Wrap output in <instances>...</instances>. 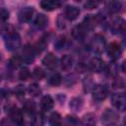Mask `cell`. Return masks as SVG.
<instances>
[{
    "instance_id": "6da1fadb",
    "label": "cell",
    "mask_w": 126,
    "mask_h": 126,
    "mask_svg": "<svg viewBox=\"0 0 126 126\" xmlns=\"http://www.w3.org/2000/svg\"><path fill=\"white\" fill-rule=\"evenodd\" d=\"M6 39H5V44L8 50H15L20 47L21 45V37L19 33L16 32H11L8 34H6Z\"/></svg>"
},
{
    "instance_id": "7a4b0ae2",
    "label": "cell",
    "mask_w": 126,
    "mask_h": 126,
    "mask_svg": "<svg viewBox=\"0 0 126 126\" xmlns=\"http://www.w3.org/2000/svg\"><path fill=\"white\" fill-rule=\"evenodd\" d=\"M119 120V115L116 111L112 109H105L101 114V123L104 126H112L116 124Z\"/></svg>"
},
{
    "instance_id": "3957f363",
    "label": "cell",
    "mask_w": 126,
    "mask_h": 126,
    "mask_svg": "<svg viewBox=\"0 0 126 126\" xmlns=\"http://www.w3.org/2000/svg\"><path fill=\"white\" fill-rule=\"evenodd\" d=\"M91 48L94 52H95L97 54L102 53L104 48H105L104 37L100 34H95L91 40Z\"/></svg>"
},
{
    "instance_id": "277c9868",
    "label": "cell",
    "mask_w": 126,
    "mask_h": 126,
    "mask_svg": "<svg viewBox=\"0 0 126 126\" xmlns=\"http://www.w3.org/2000/svg\"><path fill=\"white\" fill-rule=\"evenodd\" d=\"M111 102L114 107L120 111H124L126 108V96L124 94H115L111 97Z\"/></svg>"
},
{
    "instance_id": "5b68a950",
    "label": "cell",
    "mask_w": 126,
    "mask_h": 126,
    "mask_svg": "<svg viewBox=\"0 0 126 126\" xmlns=\"http://www.w3.org/2000/svg\"><path fill=\"white\" fill-rule=\"evenodd\" d=\"M107 53L108 56L112 59V60H116L121 56L122 53V49L119 43L117 42H111L108 46H107Z\"/></svg>"
},
{
    "instance_id": "8992f818",
    "label": "cell",
    "mask_w": 126,
    "mask_h": 126,
    "mask_svg": "<svg viewBox=\"0 0 126 126\" xmlns=\"http://www.w3.org/2000/svg\"><path fill=\"white\" fill-rule=\"evenodd\" d=\"M93 96L96 100H103L107 96V89L102 85H96L92 90Z\"/></svg>"
},
{
    "instance_id": "52a82bcc",
    "label": "cell",
    "mask_w": 126,
    "mask_h": 126,
    "mask_svg": "<svg viewBox=\"0 0 126 126\" xmlns=\"http://www.w3.org/2000/svg\"><path fill=\"white\" fill-rule=\"evenodd\" d=\"M22 59L23 61H25L26 63H32L33 60H34V56L36 54L34 48L31 45H26L24 48H23V51H22Z\"/></svg>"
},
{
    "instance_id": "ba28073f",
    "label": "cell",
    "mask_w": 126,
    "mask_h": 126,
    "mask_svg": "<svg viewBox=\"0 0 126 126\" xmlns=\"http://www.w3.org/2000/svg\"><path fill=\"white\" fill-rule=\"evenodd\" d=\"M10 118L17 126H22L23 123H24V118H23L22 111L16 106H14L10 109Z\"/></svg>"
},
{
    "instance_id": "9c48e42d",
    "label": "cell",
    "mask_w": 126,
    "mask_h": 126,
    "mask_svg": "<svg viewBox=\"0 0 126 126\" xmlns=\"http://www.w3.org/2000/svg\"><path fill=\"white\" fill-rule=\"evenodd\" d=\"M65 18L69 21H74L76 20L79 15H80V10L79 8H77L76 6H72V5H68L65 8V12H64Z\"/></svg>"
},
{
    "instance_id": "30bf717a",
    "label": "cell",
    "mask_w": 126,
    "mask_h": 126,
    "mask_svg": "<svg viewBox=\"0 0 126 126\" xmlns=\"http://www.w3.org/2000/svg\"><path fill=\"white\" fill-rule=\"evenodd\" d=\"M33 9L32 7H25L20 10L18 18L21 22H30L33 15Z\"/></svg>"
},
{
    "instance_id": "8fae6325",
    "label": "cell",
    "mask_w": 126,
    "mask_h": 126,
    "mask_svg": "<svg viewBox=\"0 0 126 126\" xmlns=\"http://www.w3.org/2000/svg\"><path fill=\"white\" fill-rule=\"evenodd\" d=\"M42 64L48 69H55L58 65V61L55 55H53L52 53H47L42 59Z\"/></svg>"
},
{
    "instance_id": "7c38bea8",
    "label": "cell",
    "mask_w": 126,
    "mask_h": 126,
    "mask_svg": "<svg viewBox=\"0 0 126 126\" xmlns=\"http://www.w3.org/2000/svg\"><path fill=\"white\" fill-rule=\"evenodd\" d=\"M62 5V2L58 0H44L40 2V7L46 11H53L59 8Z\"/></svg>"
},
{
    "instance_id": "4fadbf2b",
    "label": "cell",
    "mask_w": 126,
    "mask_h": 126,
    "mask_svg": "<svg viewBox=\"0 0 126 126\" xmlns=\"http://www.w3.org/2000/svg\"><path fill=\"white\" fill-rule=\"evenodd\" d=\"M86 34H87V30L85 29V27L82 24L77 25V26H75L72 29V35H73L74 38H76L78 40L84 39V37L86 36Z\"/></svg>"
},
{
    "instance_id": "5bb4252c",
    "label": "cell",
    "mask_w": 126,
    "mask_h": 126,
    "mask_svg": "<svg viewBox=\"0 0 126 126\" xmlns=\"http://www.w3.org/2000/svg\"><path fill=\"white\" fill-rule=\"evenodd\" d=\"M104 68V62L98 58V57H94L91 60L90 62V69L94 72H100L102 71Z\"/></svg>"
},
{
    "instance_id": "9a60e30c",
    "label": "cell",
    "mask_w": 126,
    "mask_h": 126,
    "mask_svg": "<svg viewBox=\"0 0 126 126\" xmlns=\"http://www.w3.org/2000/svg\"><path fill=\"white\" fill-rule=\"evenodd\" d=\"M40 105L43 110L48 111V110L52 109V107L54 105V101L50 95H44V96H42V98L40 100Z\"/></svg>"
},
{
    "instance_id": "2e32d148",
    "label": "cell",
    "mask_w": 126,
    "mask_h": 126,
    "mask_svg": "<svg viewBox=\"0 0 126 126\" xmlns=\"http://www.w3.org/2000/svg\"><path fill=\"white\" fill-rule=\"evenodd\" d=\"M61 66H62V69L63 70H70L73 66V57L71 55H64L62 58H61Z\"/></svg>"
},
{
    "instance_id": "e0dca14e",
    "label": "cell",
    "mask_w": 126,
    "mask_h": 126,
    "mask_svg": "<svg viewBox=\"0 0 126 126\" xmlns=\"http://www.w3.org/2000/svg\"><path fill=\"white\" fill-rule=\"evenodd\" d=\"M47 23H48V19L45 15L43 14H39L36 16L35 20H34V25L38 28V29H43L47 26Z\"/></svg>"
},
{
    "instance_id": "ac0fdd59",
    "label": "cell",
    "mask_w": 126,
    "mask_h": 126,
    "mask_svg": "<svg viewBox=\"0 0 126 126\" xmlns=\"http://www.w3.org/2000/svg\"><path fill=\"white\" fill-rule=\"evenodd\" d=\"M82 123L84 126H95V124H96L95 115L93 113L86 114L82 119Z\"/></svg>"
},
{
    "instance_id": "d6986e66",
    "label": "cell",
    "mask_w": 126,
    "mask_h": 126,
    "mask_svg": "<svg viewBox=\"0 0 126 126\" xmlns=\"http://www.w3.org/2000/svg\"><path fill=\"white\" fill-rule=\"evenodd\" d=\"M44 124V118L43 115L40 112H36L32 115V121H31V126H43Z\"/></svg>"
},
{
    "instance_id": "ffe728a7",
    "label": "cell",
    "mask_w": 126,
    "mask_h": 126,
    "mask_svg": "<svg viewBox=\"0 0 126 126\" xmlns=\"http://www.w3.org/2000/svg\"><path fill=\"white\" fill-rule=\"evenodd\" d=\"M106 7L108 9V11L110 13H118L121 11V8H122V4L121 2L119 1H110L106 4Z\"/></svg>"
},
{
    "instance_id": "44dd1931",
    "label": "cell",
    "mask_w": 126,
    "mask_h": 126,
    "mask_svg": "<svg viewBox=\"0 0 126 126\" xmlns=\"http://www.w3.org/2000/svg\"><path fill=\"white\" fill-rule=\"evenodd\" d=\"M124 28H125V24H124V21L122 19L115 20L112 23V26H111V29L114 32H123Z\"/></svg>"
},
{
    "instance_id": "7402d4cb",
    "label": "cell",
    "mask_w": 126,
    "mask_h": 126,
    "mask_svg": "<svg viewBox=\"0 0 126 126\" xmlns=\"http://www.w3.org/2000/svg\"><path fill=\"white\" fill-rule=\"evenodd\" d=\"M83 107V100L80 97H74L70 101V108L74 111H80Z\"/></svg>"
},
{
    "instance_id": "603a6c76",
    "label": "cell",
    "mask_w": 126,
    "mask_h": 126,
    "mask_svg": "<svg viewBox=\"0 0 126 126\" xmlns=\"http://www.w3.org/2000/svg\"><path fill=\"white\" fill-rule=\"evenodd\" d=\"M83 87L85 92H91L93 90V88L94 87V83L91 76L85 77V79L83 80Z\"/></svg>"
},
{
    "instance_id": "cb8c5ba5",
    "label": "cell",
    "mask_w": 126,
    "mask_h": 126,
    "mask_svg": "<svg viewBox=\"0 0 126 126\" xmlns=\"http://www.w3.org/2000/svg\"><path fill=\"white\" fill-rule=\"evenodd\" d=\"M61 116L59 113L54 112L49 117V124L50 126H60L61 125Z\"/></svg>"
},
{
    "instance_id": "d4e9b609",
    "label": "cell",
    "mask_w": 126,
    "mask_h": 126,
    "mask_svg": "<svg viewBox=\"0 0 126 126\" xmlns=\"http://www.w3.org/2000/svg\"><path fill=\"white\" fill-rule=\"evenodd\" d=\"M28 92L32 96H37L41 94V89L39 88V86L37 84H31L28 87Z\"/></svg>"
},
{
    "instance_id": "484cf974",
    "label": "cell",
    "mask_w": 126,
    "mask_h": 126,
    "mask_svg": "<svg viewBox=\"0 0 126 126\" xmlns=\"http://www.w3.org/2000/svg\"><path fill=\"white\" fill-rule=\"evenodd\" d=\"M61 79H62V78H61V76H60L59 73H54V74H52V75L49 77L48 83H49V85H51V86H53V87H56V86H59V85H60Z\"/></svg>"
},
{
    "instance_id": "4316f807",
    "label": "cell",
    "mask_w": 126,
    "mask_h": 126,
    "mask_svg": "<svg viewBox=\"0 0 126 126\" xmlns=\"http://www.w3.org/2000/svg\"><path fill=\"white\" fill-rule=\"evenodd\" d=\"M32 76L33 78H35L36 80H41L45 77V73L44 71L40 68V67H35L33 69V72H32Z\"/></svg>"
},
{
    "instance_id": "83f0119b",
    "label": "cell",
    "mask_w": 126,
    "mask_h": 126,
    "mask_svg": "<svg viewBox=\"0 0 126 126\" xmlns=\"http://www.w3.org/2000/svg\"><path fill=\"white\" fill-rule=\"evenodd\" d=\"M34 108H35V104L32 100H27L24 103V110L27 113H32L34 111Z\"/></svg>"
},
{
    "instance_id": "f1b7e54d",
    "label": "cell",
    "mask_w": 126,
    "mask_h": 126,
    "mask_svg": "<svg viewBox=\"0 0 126 126\" xmlns=\"http://www.w3.org/2000/svg\"><path fill=\"white\" fill-rule=\"evenodd\" d=\"M106 72H107V75L108 76H111V77H114L117 75L118 71H117V66L114 64V63H111L107 66L106 68Z\"/></svg>"
},
{
    "instance_id": "f546056e",
    "label": "cell",
    "mask_w": 126,
    "mask_h": 126,
    "mask_svg": "<svg viewBox=\"0 0 126 126\" xmlns=\"http://www.w3.org/2000/svg\"><path fill=\"white\" fill-rule=\"evenodd\" d=\"M65 44H66V38H65V36L60 35V36L56 39V41H55V43H54V46H55L57 49H61V48H63V47L65 46Z\"/></svg>"
},
{
    "instance_id": "4dcf8cb0",
    "label": "cell",
    "mask_w": 126,
    "mask_h": 126,
    "mask_svg": "<svg viewBox=\"0 0 126 126\" xmlns=\"http://www.w3.org/2000/svg\"><path fill=\"white\" fill-rule=\"evenodd\" d=\"M30 70L28 69V68H26V67H24V68H22L21 70H20V72H19V78L21 79V80H23V81H26V80H28L29 79V77H30Z\"/></svg>"
},
{
    "instance_id": "1f68e13d",
    "label": "cell",
    "mask_w": 126,
    "mask_h": 126,
    "mask_svg": "<svg viewBox=\"0 0 126 126\" xmlns=\"http://www.w3.org/2000/svg\"><path fill=\"white\" fill-rule=\"evenodd\" d=\"M112 86L115 88V89H122L125 87V80L121 77H118V78H115Z\"/></svg>"
},
{
    "instance_id": "d6a6232c",
    "label": "cell",
    "mask_w": 126,
    "mask_h": 126,
    "mask_svg": "<svg viewBox=\"0 0 126 126\" xmlns=\"http://www.w3.org/2000/svg\"><path fill=\"white\" fill-rule=\"evenodd\" d=\"M8 19H9V12L4 8H0V23H4Z\"/></svg>"
},
{
    "instance_id": "836d02e7",
    "label": "cell",
    "mask_w": 126,
    "mask_h": 126,
    "mask_svg": "<svg viewBox=\"0 0 126 126\" xmlns=\"http://www.w3.org/2000/svg\"><path fill=\"white\" fill-rule=\"evenodd\" d=\"M98 5H99V3H98L97 1H87V2L85 3V8L91 10V9L96 8Z\"/></svg>"
},
{
    "instance_id": "e575fe53",
    "label": "cell",
    "mask_w": 126,
    "mask_h": 126,
    "mask_svg": "<svg viewBox=\"0 0 126 126\" xmlns=\"http://www.w3.org/2000/svg\"><path fill=\"white\" fill-rule=\"evenodd\" d=\"M15 94L18 95V96H22V95H24V94H25V88L23 87V86H17L16 88H15Z\"/></svg>"
},
{
    "instance_id": "d590c367",
    "label": "cell",
    "mask_w": 126,
    "mask_h": 126,
    "mask_svg": "<svg viewBox=\"0 0 126 126\" xmlns=\"http://www.w3.org/2000/svg\"><path fill=\"white\" fill-rule=\"evenodd\" d=\"M20 63H21V60H20V58L19 57H13L11 60H10V64L13 66V67H18L19 65H20Z\"/></svg>"
},
{
    "instance_id": "8d00e7d4",
    "label": "cell",
    "mask_w": 126,
    "mask_h": 126,
    "mask_svg": "<svg viewBox=\"0 0 126 126\" xmlns=\"http://www.w3.org/2000/svg\"><path fill=\"white\" fill-rule=\"evenodd\" d=\"M0 126H11V124H10V122L8 121V119L4 118V119L1 120V122H0Z\"/></svg>"
},
{
    "instance_id": "74e56055",
    "label": "cell",
    "mask_w": 126,
    "mask_h": 126,
    "mask_svg": "<svg viewBox=\"0 0 126 126\" xmlns=\"http://www.w3.org/2000/svg\"><path fill=\"white\" fill-rule=\"evenodd\" d=\"M4 96H5L4 91H3V90H0V100H2V99L4 98Z\"/></svg>"
},
{
    "instance_id": "f35d334b",
    "label": "cell",
    "mask_w": 126,
    "mask_h": 126,
    "mask_svg": "<svg viewBox=\"0 0 126 126\" xmlns=\"http://www.w3.org/2000/svg\"><path fill=\"white\" fill-rule=\"evenodd\" d=\"M0 82H1V76H0Z\"/></svg>"
},
{
    "instance_id": "ab89813d",
    "label": "cell",
    "mask_w": 126,
    "mask_h": 126,
    "mask_svg": "<svg viewBox=\"0 0 126 126\" xmlns=\"http://www.w3.org/2000/svg\"><path fill=\"white\" fill-rule=\"evenodd\" d=\"M0 60H1V54H0Z\"/></svg>"
}]
</instances>
